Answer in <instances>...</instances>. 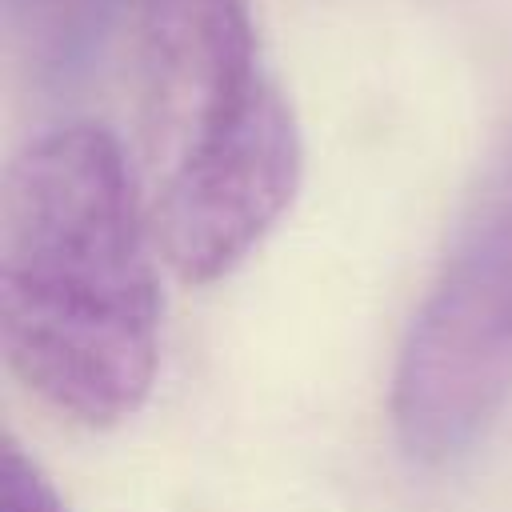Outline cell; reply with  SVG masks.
<instances>
[{
	"label": "cell",
	"mask_w": 512,
	"mask_h": 512,
	"mask_svg": "<svg viewBox=\"0 0 512 512\" xmlns=\"http://www.w3.org/2000/svg\"><path fill=\"white\" fill-rule=\"evenodd\" d=\"M0 512H68L44 472L20 452V444L4 448V484H0Z\"/></svg>",
	"instance_id": "277c9868"
},
{
	"label": "cell",
	"mask_w": 512,
	"mask_h": 512,
	"mask_svg": "<svg viewBox=\"0 0 512 512\" xmlns=\"http://www.w3.org/2000/svg\"><path fill=\"white\" fill-rule=\"evenodd\" d=\"M12 8H20V12H40V8H52L56 0H8Z\"/></svg>",
	"instance_id": "5b68a950"
},
{
	"label": "cell",
	"mask_w": 512,
	"mask_h": 512,
	"mask_svg": "<svg viewBox=\"0 0 512 512\" xmlns=\"http://www.w3.org/2000/svg\"><path fill=\"white\" fill-rule=\"evenodd\" d=\"M512 400V132L472 192L392 372V428L420 464L464 456Z\"/></svg>",
	"instance_id": "7a4b0ae2"
},
{
	"label": "cell",
	"mask_w": 512,
	"mask_h": 512,
	"mask_svg": "<svg viewBox=\"0 0 512 512\" xmlns=\"http://www.w3.org/2000/svg\"><path fill=\"white\" fill-rule=\"evenodd\" d=\"M148 204L112 132L64 124L4 172L0 344L56 412L108 428L156 376L160 288Z\"/></svg>",
	"instance_id": "6da1fadb"
},
{
	"label": "cell",
	"mask_w": 512,
	"mask_h": 512,
	"mask_svg": "<svg viewBox=\"0 0 512 512\" xmlns=\"http://www.w3.org/2000/svg\"><path fill=\"white\" fill-rule=\"evenodd\" d=\"M132 48L152 184L232 148L288 104L256 64L248 0H140Z\"/></svg>",
	"instance_id": "3957f363"
}]
</instances>
